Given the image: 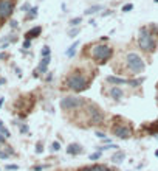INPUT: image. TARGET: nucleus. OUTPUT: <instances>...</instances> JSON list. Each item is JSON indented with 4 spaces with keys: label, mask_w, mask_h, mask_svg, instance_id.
Listing matches in <instances>:
<instances>
[{
    "label": "nucleus",
    "mask_w": 158,
    "mask_h": 171,
    "mask_svg": "<svg viewBox=\"0 0 158 171\" xmlns=\"http://www.w3.org/2000/svg\"><path fill=\"white\" fill-rule=\"evenodd\" d=\"M138 45L143 51L146 53H153L156 48V41L152 34V31L147 27H141L140 28V34H138Z\"/></svg>",
    "instance_id": "1"
},
{
    "label": "nucleus",
    "mask_w": 158,
    "mask_h": 171,
    "mask_svg": "<svg viewBox=\"0 0 158 171\" xmlns=\"http://www.w3.org/2000/svg\"><path fill=\"white\" fill-rule=\"evenodd\" d=\"M126 65H127V69L132 75H140L144 72V69H146V64H144L143 58L135 53V51H130V53H127L126 56Z\"/></svg>",
    "instance_id": "2"
},
{
    "label": "nucleus",
    "mask_w": 158,
    "mask_h": 171,
    "mask_svg": "<svg viewBox=\"0 0 158 171\" xmlns=\"http://www.w3.org/2000/svg\"><path fill=\"white\" fill-rule=\"evenodd\" d=\"M65 84H67V87L70 90H73V92H82V90H85L88 87V80L79 72H74V73H70L67 76Z\"/></svg>",
    "instance_id": "3"
},
{
    "label": "nucleus",
    "mask_w": 158,
    "mask_h": 171,
    "mask_svg": "<svg viewBox=\"0 0 158 171\" xmlns=\"http://www.w3.org/2000/svg\"><path fill=\"white\" fill-rule=\"evenodd\" d=\"M113 55V48L109 45H104V44H98L93 47L91 50V58H93L96 62H105L109 61Z\"/></svg>",
    "instance_id": "4"
},
{
    "label": "nucleus",
    "mask_w": 158,
    "mask_h": 171,
    "mask_svg": "<svg viewBox=\"0 0 158 171\" xmlns=\"http://www.w3.org/2000/svg\"><path fill=\"white\" fill-rule=\"evenodd\" d=\"M85 104V100L81 97H76V95H70V97H64L61 100V109L64 111H71V109H77V108H82Z\"/></svg>",
    "instance_id": "5"
},
{
    "label": "nucleus",
    "mask_w": 158,
    "mask_h": 171,
    "mask_svg": "<svg viewBox=\"0 0 158 171\" xmlns=\"http://www.w3.org/2000/svg\"><path fill=\"white\" fill-rule=\"evenodd\" d=\"M112 132L115 137L121 139V140H127L132 137V128L127 125V123H115L113 128H112Z\"/></svg>",
    "instance_id": "6"
},
{
    "label": "nucleus",
    "mask_w": 158,
    "mask_h": 171,
    "mask_svg": "<svg viewBox=\"0 0 158 171\" xmlns=\"http://www.w3.org/2000/svg\"><path fill=\"white\" fill-rule=\"evenodd\" d=\"M88 118H90V123L102 125V121H104V112L98 106H95V104H90V106H88Z\"/></svg>",
    "instance_id": "7"
},
{
    "label": "nucleus",
    "mask_w": 158,
    "mask_h": 171,
    "mask_svg": "<svg viewBox=\"0 0 158 171\" xmlns=\"http://www.w3.org/2000/svg\"><path fill=\"white\" fill-rule=\"evenodd\" d=\"M12 11H14V3L11 0H0V19H8Z\"/></svg>",
    "instance_id": "8"
},
{
    "label": "nucleus",
    "mask_w": 158,
    "mask_h": 171,
    "mask_svg": "<svg viewBox=\"0 0 158 171\" xmlns=\"http://www.w3.org/2000/svg\"><path fill=\"white\" fill-rule=\"evenodd\" d=\"M50 61H51V58H50V56L42 58V61L39 62V65H37V69L34 70L33 76H34V78H37L41 73H47V69H48V65H50Z\"/></svg>",
    "instance_id": "9"
},
{
    "label": "nucleus",
    "mask_w": 158,
    "mask_h": 171,
    "mask_svg": "<svg viewBox=\"0 0 158 171\" xmlns=\"http://www.w3.org/2000/svg\"><path fill=\"white\" fill-rule=\"evenodd\" d=\"M77 171H113V169H112V168H109L107 165H101V163H96V165H90V166L79 168Z\"/></svg>",
    "instance_id": "10"
},
{
    "label": "nucleus",
    "mask_w": 158,
    "mask_h": 171,
    "mask_svg": "<svg viewBox=\"0 0 158 171\" xmlns=\"http://www.w3.org/2000/svg\"><path fill=\"white\" fill-rule=\"evenodd\" d=\"M82 152H84V148L79 143H70L67 146V154H70V156H79Z\"/></svg>",
    "instance_id": "11"
},
{
    "label": "nucleus",
    "mask_w": 158,
    "mask_h": 171,
    "mask_svg": "<svg viewBox=\"0 0 158 171\" xmlns=\"http://www.w3.org/2000/svg\"><path fill=\"white\" fill-rule=\"evenodd\" d=\"M109 95H110V98H113L115 101H120V100H123V98H124V90H123V89H120L118 86H115V87H112V89H110Z\"/></svg>",
    "instance_id": "12"
},
{
    "label": "nucleus",
    "mask_w": 158,
    "mask_h": 171,
    "mask_svg": "<svg viewBox=\"0 0 158 171\" xmlns=\"http://www.w3.org/2000/svg\"><path fill=\"white\" fill-rule=\"evenodd\" d=\"M105 81L113 84V86H121V84H129V80L126 78H118V76H107L105 78Z\"/></svg>",
    "instance_id": "13"
},
{
    "label": "nucleus",
    "mask_w": 158,
    "mask_h": 171,
    "mask_svg": "<svg viewBox=\"0 0 158 171\" xmlns=\"http://www.w3.org/2000/svg\"><path fill=\"white\" fill-rule=\"evenodd\" d=\"M41 33H42V27H34V28H31V30H28L25 33V39H34V37H37V36H41Z\"/></svg>",
    "instance_id": "14"
},
{
    "label": "nucleus",
    "mask_w": 158,
    "mask_h": 171,
    "mask_svg": "<svg viewBox=\"0 0 158 171\" xmlns=\"http://www.w3.org/2000/svg\"><path fill=\"white\" fill-rule=\"evenodd\" d=\"M124 159H126V152H124V151H120V149H118V151L110 157V160H112L113 163H121Z\"/></svg>",
    "instance_id": "15"
},
{
    "label": "nucleus",
    "mask_w": 158,
    "mask_h": 171,
    "mask_svg": "<svg viewBox=\"0 0 158 171\" xmlns=\"http://www.w3.org/2000/svg\"><path fill=\"white\" fill-rule=\"evenodd\" d=\"M79 47V41H76V42H73V45H70L68 47V50L65 51V55H67L68 58H73L74 55H76V48Z\"/></svg>",
    "instance_id": "16"
},
{
    "label": "nucleus",
    "mask_w": 158,
    "mask_h": 171,
    "mask_svg": "<svg viewBox=\"0 0 158 171\" xmlns=\"http://www.w3.org/2000/svg\"><path fill=\"white\" fill-rule=\"evenodd\" d=\"M101 9H102L101 5H93V6H90V8L85 9V16H93V14H96V12H99Z\"/></svg>",
    "instance_id": "17"
},
{
    "label": "nucleus",
    "mask_w": 158,
    "mask_h": 171,
    "mask_svg": "<svg viewBox=\"0 0 158 171\" xmlns=\"http://www.w3.org/2000/svg\"><path fill=\"white\" fill-rule=\"evenodd\" d=\"M146 128H147V126H146ZM147 132H149V134H152V135H153V134H158V121L152 123V125L147 128Z\"/></svg>",
    "instance_id": "18"
},
{
    "label": "nucleus",
    "mask_w": 158,
    "mask_h": 171,
    "mask_svg": "<svg viewBox=\"0 0 158 171\" xmlns=\"http://www.w3.org/2000/svg\"><path fill=\"white\" fill-rule=\"evenodd\" d=\"M36 17H37V6H33L26 12V19H36Z\"/></svg>",
    "instance_id": "19"
},
{
    "label": "nucleus",
    "mask_w": 158,
    "mask_h": 171,
    "mask_svg": "<svg viewBox=\"0 0 158 171\" xmlns=\"http://www.w3.org/2000/svg\"><path fill=\"white\" fill-rule=\"evenodd\" d=\"M79 33H81V28H79V27H74V28H71V30L68 31V37L73 39V37H76Z\"/></svg>",
    "instance_id": "20"
},
{
    "label": "nucleus",
    "mask_w": 158,
    "mask_h": 171,
    "mask_svg": "<svg viewBox=\"0 0 158 171\" xmlns=\"http://www.w3.org/2000/svg\"><path fill=\"white\" fill-rule=\"evenodd\" d=\"M143 81H144V78H138V80H129V84H130L132 87H138Z\"/></svg>",
    "instance_id": "21"
},
{
    "label": "nucleus",
    "mask_w": 158,
    "mask_h": 171,
    "mask_svg": "<svg viewBox=\"0 0 158 171\" xmlns=\"http://www.w3.org/2000/svg\"><path fill=\"white\" fill-rule=\"evenodd\" d=\"M81 22H82V17H74V19L70 20V25L71 27H79V23Z\"/></svg>",
    "instance_id": "22"
},
{
    "label": "nucleus",
    "mask_w": 158,
    "mask_h": 171,
    "mask_svg": "<svg viewBox=\"0 0 158 171\" xmlns=\"http://www.w3.org/2000/svg\"><path fill=\"white\" fill-rule=\"evenodd\" d=\"M41 53H42V58H45V56H50V55H51V50H50V47H48V45H45V47L42 48Z\"/></svg>",
    "instance_id": "23"
},
{
    "label": "nucleus",
    "mask_w": 158,
    "mask_h": 171,
    "mask_svg": "<svg viewBox=\"0 0 158 171\" xmlns=\"http://www.w3.org/2000/svg\"><path fill=\"white\" fill-rule=\"evenodd\" d=\"M101 159V151H96L93 154H90V160H99Z\"/></svg>",
    "instance_id": "24"
},
{
    "label": "nucleus",
    "mask_w": 158,
    "mask_h": 171,
    "mask_svg": "<svg viewBox=\"0 0 158 171\" xmlns=\"http://www.w3.org/2000/svg\"><path fill=\"white\" fill-rule=\"evenodd\" d=\"M59 149H61V143H59V142H53V143H51V151L56 152V151H59Z\"/></svg>",
    "instance_id": "25"
},
{
    "label": "nucleus",
    "mask_w": 158,
    "mask_h": 171,
    "mask_svg": "<svg viewBox=\"0 0 158 171\" xmlns=\"http://www.w3.org/2000/svg\"><path fill=\"white\" fill-rule=\"evenodd\" d=\"M0 134H2V135H5L6 139H8V137H11V134H9V131H8V129H6L5 126H2V128H0Z\"/></svg>",
    "instance_id": "26"
},
{
    "label": "nucleus",
    "mask_w": 158,
    "mask_h": 171,
    "mask_svg": "<svg viewBox=\"0 0 158 171\" xmlns=\"http://www.w3.org/2000/svg\"><path fill=\"white\" fill-rule=\"evenodd\" d=\"M132 9H133V5H132V3H126L121 11H123V12H129V11H132Z\"/></svg>",
    "instance_id": "27"
},
{
    "label": "nucleus",
    "mask_w": 158,
    "mask_h": 171,
    "mask_svg": "<svg viewBox=\"0 0 158 171\" xmlns=\"http://www.w3.org/2000/svg\"><path fill=\"white\" fill-rule=\"evenodd\" d=\"M36 152H37V154H42V152H44V145H42L41 142L36 145Z\"/></svg>",
    "instance_id": "28"
},
{
    "label": "nucleus",
    "mask_w": 158,
    "mask_h": 171,
    "mask_svg": "<svg viewBox=\"0 0 158 171\" xmlns=\"http://www.w3.org/2000/svg\"><path fill=\"white\" fill-rule=\"evenodd\" d=\"M31 8H33V6H31L30 3H23V5H22V11H23V12H28Z\"/></svg>",
    "instance_id": "29"
},
{
    "label": "nucleus",
    "mask_w": 158,
    "mask_h": 171,
    "mask_svg": "<svg viewBox=\"0 0 158 171\" xmlns=\"http://www.w3.org/2000/svg\"><path fill=\"white\" fill-rule=\"evenodd\" d=\"M30 47H31V41H30V39H25V42H23V50L30 48Z\"/></svg>",
    "instance_id": "30"
},
{
    "label": "nucleus",
    "mask_w": 158,
    "mask_h": 171,
    "mask_svg": "<svg viewBox=\"0 0 158 171\" xmlns=\"http://www.w3.org/2000/svg\"><path fill=\"white\" fill-rule=\"evenodd\" d=\"M8 157H9V152H5V151H0V159H8Z\"/></svg>",
    "instance_id": "31"
},
{
    "label": "nucleus",
    "mask_w": 158,
    "mask_h": 171,
    "mask_svg": "<svg viewBox=\"0 0 158 171\" xmlns=\"http://www.w3.org/2000/svg\"><path fill=\"white\" fill-rule=\"evenodd\" d=\"M20 132L26 134V132H28V126H26V125H20Z\"/></svg>",
    "instance_id": "32"
},
{
    "label": "nucleus",
    "mask_w": 158,
    "mask_h": 171,
    "mask_svg": "<svg viewBox=\"0 0 158 171\" xmlns=\"http://www.w3.org/2000/svg\"><path fill=\"white\" fill-rule=\"evenodd\" d=\"M45 168H47V165H37V166L33 168V171H42V169H45Z\"/></svg>",
    "instance_id": "33"
},
{
    "label": "nucleus",
    "mask_w": 158,
    "mask_h": 171,
    "mask_svg": "<svg viewBox=\"0 0 158 171\" xmlns=\"http://www.w3.org/2000/svg\"><path fill=\"white\" fill-rule=\"evenodd\" d=\"M96 137H98V139H101V140H104L107 135H105L104 132H99V131H96Z\"/></svg>",
    "instance_id": "34"
},
{
    "label": "nucleus",
    "mask_w": 158,
    "mask_h": 171,
    "mask_svg": "<svg viewBox=\"0 0 158 171\" xmlns=\"http://www.w3.org/2000/svg\"><path fill=\"white\" fill-rule=\"evenodd\" d=\"M9 25H11V28H17V27H19V22H17V20H11Z\"/></svg>",
    "instance_id": "35"
},
{
    "label": "nucleus",
    "mask_w": 158,
    "mask_h": 171,
    "mask_svg": "<svg viewBox=\"0 0 158 171\" xmlns=\"http://www.w3.org/2000/svg\"><path fill=\"white\" fill-rule=\"evenodd\" d=\"M5 168H6L8 171H11V169H19V166H17V165H6Z\"/></svg>",
    "instance_id": "36"
},
{
    "label": "nucleus",
    "mask_w": 158,
    "mask_h": 171,
    "mask_svg": "<svg viewBox=\"0 0 158 171\" xmlns=\"http://www.w3.org/2000/svg\"><path fill=\"white\" fill-rule=\"evenodd\" d=\"M109 14H112V11L109 9V11H105V12H102V17H105V16H109Z\"/></svg>",
    "instance_id": "37"
},
{
    "label": "nucleus",
    "mask_w": 158,
    "mask_h": 171,
    "mask_svg": "<svg viewBox=\"0 0 158 171\" xmlns=\"http://www.w3.org/2000/svg\"><path fill=\"white\" fill-rule=\"evenodd\" d=\"M3 84H6V80L5 78H0V86H3Z\"/></svg>",
    "instance_id": "38"
},
{
    "label": "nucleus",
    "mask_w": 158,
    "mask_h": 171,
    "mask_svg": "<svg viewBox=\"0 0 158 171\" xmlns=\"http://www.w3.org/2000/svg\"><path fill=\"white\" fill-rule=\"evenodd\" d=\"M6 58V53H0V59H5Z\"/></svg>",
    "instance_id": "39"
},
{
    "label": "nucleus",
    "mask_w": 158,
    "mask_h": 171,
    "mask_svg": "<svg viewBox=\"0 0 158 171\" xmlns=\"http://www.w3.org/2000/svg\"><path fill=\"white\" fill-rule=\"evenodd\" d=\"M3 101H5V98H0V108H2V104H3Z\"/></svg>",
    "instance_id": "40"
},
{
    "label": "nucleus",
    "mask_w": 158,
    "mask_h": 171,
    "mask_svg": "<svg viewBox=\"0 0 158 171\" xmlns=\"http://www.w3.org/2000/svg\"><path fill=\"white\" fill-rule=\"evenodd\" d=\"M2 126H3V121H2V120H0V128H2Z\"/></svg>",
    "instance_id": "41"
},
{
    "label": "nucleus",
    "mask_w": 158,
    "mask_h": 171,
    "mask_svg": "<svg viewBox=\"0 0 158 171\" xmlns=\"http://www.w3.org/2000/svg\"><path fill=\"white\" fill-rule=\"evenodd\" d=\"M155 156H156V157H158V149H156V151H155Z\"/></svg>",
    "instance_id": "42"
},
{
    "label": "nucleus",
    "mask_w": 158,
    "mask_h": 171,
    "mask_svg": "<svg viewBox=\"0 0 158 171\" xmlns=\"http://www.w3.org/2000/svg\"><path fill=\"white\" fill-rule=\"evenodd\" d=\"M155 3H158V0H155Z\"/></svg>",
    "instance_id": "43"
},
{
    "label": "nucleus",
    "mask_w": 158,
    "mask_h": 171,
    "mask_svg": "<svg viewBox=\"0 0 158 171\" xmlns=\"http://www.w3.org/2000/svg\"><path fill=\"white\" fill-rule=\"evenodd\" d=\"M0 48H2V45H0Z\"/></svg>",
    "instance_id": "44"
},
{
    "label": "nucleus",
    "mask_w": 158,
    "mask_h": 171,
    "mask_svg": "<svg viewBox=\"0 0 158 171\" xmlns=\"http://www.w3.org/2000/svg\"><path fill=\"white\" fill-rule=\"evenodd\" d=\"M156 86H158V84H156Z\"/></svg>",
    "instance_id": "45"
}]
</instances>
